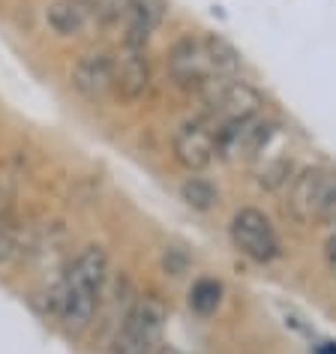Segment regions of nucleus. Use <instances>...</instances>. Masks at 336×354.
I'll return each mask as SVG.
<instances>
[{"instance_id": "nucleus-12", "label": "nucleus", "mask_w": 336, "mask_h": 354, "mask_svg": "<svg viewBox=\"0 0 336 354\" xmlns=\"http://www.w3.org/2000/svg\"><path fill=\"white\" fill-rule=\"evenodd\" d=\"M87 19H91V12H87L84 0H55L46 6V24L57 37H78Z\"/></svg>"}, {"instance_id": "nucleus-21", "label": "nucleus", "mask_w": 336, "mask_h": 354, "mask_svg": "<svg viewBox=\"0 0 336 354\" xmlns=\"http://www.w3.org/2000/svg\"><path fill=\"white\" fill-rule=\"evenodd\" d=\"M156 354H187V351H180L178 345H171V342H162V345L156 348Z\"/></svg>"}, {"instance_id": "nucleus-4", "label": "nucleus", "mask_w": 336, "mask_h": 354, "mask_svg": "<svg viewBox=\"0 0 336 354\" xmlns=\"http://www.w3.org/2000/svg\"><path fill=\"white\" fill-rule=\"evenodd\" d=\"M198 100L207 109V120L214 127H225V123L252 118L261 114V93L255 91L250 82H243L241 75H216L205 91L198 93Z\"/></svg>"}, {"instance_id": "nucleus-3", "label": "nucleus", "mask_w": 336, "mask_h": 354, "mask_svg": "<svg viewBox=\"0 0 336 354\" xmlns=\"http://www.w3.org/2000/svg\"><path fill=\"white\" fill-rule=\"evenodd\" d=\"M165 304L156 295H138L127 322L111 336L105 354H156L165 330Z\"/></svg>"}, {"instance_id": "nucleus-6", "label": "nucleus", "mask_w": 336, "mask_h": 354, "mask_svg": "<svg viewBox=\"0 0 336 354\" xmlns=\"http://www.w3.org/2000/svg\"><path fill=\"white\" fill-rule=\"evenodd\" d=\"M228 237H232L234 250L255 264H270L282 255V243H279L277 228H273L270 219L255 207L237 210L232 225H228Z\"/></svg>"}, {"instance_id": "nucleus-16", "label": "nucleus", "mask_w": 336, "mask_h": 354, "mask_svg": "<svg viewBox=\"0 0 336 354\" xmlns=\"http://www.w3.org/2000/svg\"><path fill=\"white\" fill-rule=\"evenodd\" d=\"M84 6H87V12H91L96 21L114 24V21H120L123 15H127L129 0H84Z\"/></svg>"}, {"instance_id": "nucleus-5", "label": "nucleus", "mask_w": 336, "mask_h": 354, "mask_svg": "<svg viewBox=\"0 0 336 354\" xmlns=\"http://www.w3.org/2000/svg\"><path fill=\"white\" fill-rule=\"evenodd\" d=\"M165 69H168V78H171L174 87L189 91L196 96L205 91L216 75H223L214 55H210L207 39H198V37H192V33L189 37H180L171 48H168Z\"/></svg>"}, {"instance_id": "nucleus-1", "label": "nucleus", "mask_w": 336, "mask_h": 354, "mask_svg": "<svg viewBox=\"0 0 336 354\" xmlns=\"http://www.w3.org/2000/svg\"><path fill=\"white\" fill-rule=\"evenodd\" d=\"M109 282V252L102 246H84L69 261L55 288V315L69 336L91 330L100 313V297Z\"/></svg>"}, {"instance_id": "nucleus-18", "label": "nucleus", "mask_w": 336, "mask_h": 354, "mask_svg": "<svg viewBox=\"0 0 336 354\" xmlns=\"http://www.w3.org/2000/svg\"><path fill=\"white\" fill-rule=\"evenodd\" d=\"M162 268L171 273V277H180V273L187 270V255L171 246V250H165V255H162Z\"/></svg>"}, {"instance_id": "nucleus-13", "label": "nucleus", "mask_w": 336, "mask_h": 354, "mask_svg": "<svg viewBox=\"0 0 336 354\" xmlns=\"http://www.w3.org/2000/svg\"><path fill=\"white\" fill-rule=\"evenodd\" d=\"M180 196H183V201H187L192 210H198V214H207V210H214L216 201H219L216 187L207 180V177H201V174H189L187 180H183Z\"/></svg>"}, {"instance_id": "nucleus-17", "label": "nucleus", "mask_w": 336, "mask_h": 354, "mask_svg": "<svg viewBox=\"0 0 336 354\" xmlns=\"http://www.w3.org/2000/svg\"><path fill=\"white\" fill-rule=\"evenodd\" d=\"M15 252V225H12V216H3L0 219V264L10 261Z\"/></svg>"}, {"instance_id": "nucleus-10", "label": "nucleus", "mask_w": 336, "mask_h": 354, "mask_svg": "<svg viewBox=\"0 0 336 354\" xmlns=\"http://www.w3.org/2000/svg\"><path fill=\"white\" fill-rule=\"evenodd\" d=\"M114 82H118V96L127 102H138L150 91V64L144 48L123 46L114 55Z\"/></svg>"}, {"instance_id": "nucleus-14", "label": "nucleus", "mask_w": 336, "mask_h": 354, "mask_svg": "<svg viewBox=\"0 0 336 354\" xmlns=\"http://www.w3.org/2000/svg\"><path fill=\"white\" fill-rule=\"evenodd\" d=\"M223 304V286L214 277H201L189 288V309L198 315H214Z\"/></svg>"}, {"instance_id": "nucleus-7", "label": "nucleus", "mask_w": 336, "mask_h": 354, "mask_svg": "<svg viewBox=\"0 0 336 354\" xmlns=\"http://www.w3.org/2000/svg\"><path fill=\"white\" fill-rule=\"evenodd\" d=\"M171 153H174V162L187 168L189 174L205 171V168H210L219 159L216 127L207 118L180 123V129L171 138Z\"/></svg>"}, {"instance_id": "nucleus-9", "label": "nucleus", "mask_w": 336, "mask_h": 354, "mask_svg": "<svg viewBox=\"0 0 336 354\" xmlns=\"http://www.w3.org/2000/svg\"><path fill=\"white\" fill-rule=\"evenodd\" d=\"M73 87L91 102H102L105 96L118 93L114 55H109V51H87V55H82L73 66Z\"/></svg>"}, {"instance_id": "nucleus-15", "label": "nucleus", "mask_w": 336, "mask_h": 354, "mask_svg": "<svg viewBox=\"0 0 336 354\" xmlns=\"http://www.w3.org/2000/svg\"><path fill=\"white\" fill-rule=\"evenodd\" d=\"M205 39L210 46V55H214L219 73L223 75H237L241 73V55L234 51V46H228V42L219 39V37H205Z\"/></svg>"}, {"instance_id": "nucleus-19", "label": "nucleus", "mask_w": 336, "mask_h": 354, "mask_svg": "<svg viewBox=\"0 0 336 354\" xmlns=\"http://www.w3.org/2000/svg\"><path fill=\"white\" fill-rule=\"evenodd\" d=\"M10 205H12V174L0 171V219L10 216Z\"/></svg>"}, {"instance_id": "nucleus-8", "label": "nucleus", "mask_w": 336, "mask_h": 354, "mask_svg": "<svg viewBox=\"0 0 336 354\" xmlns=\"http://www.w3.org/2000/svg\"><path fill=\"white\" fill-rule=\"evenodd\" d=\"M277 123L264 120L261 114H252V118L225 123V127H216V138H219V159H228V162H241V159H255V153L261 150V145L270 138V132Z\"/></svg>"}, {"instance_id": "nucleus-2", "label": "nucleus", "mask_w": 336, "mask_h": 354, "mask_svg": "<svg viewBox=\"0 0 336 354\" xmlns=\"http://www.w3.org/2000/svg\"><path fill=\"white\" fill-rule=\"evenodd\" d=\"M286 207L304 225L336 219V171H330V168H306V171L295 174L286 192Z\"/></svg>"}, {"instance_id": "nucleus-11", "label": "nucleus", "mask_w": 336, "mask_h": 354, "mask_svg": "<svg viewBox=\"0 0 336 354\" xmlns=\"http://www.w3.org/2000/svg\"><path fill=\"white\" fill-rule=\"evenodd\" d=\"M165 15H168V0H129V10L123 15V24H127L123 46L144 48L150 37L162 28Z\"/></svg>"}, {"instance_id": "nucleus-22", "label": "nucleus", "mask_w": 336, "mask_h": 354, "mask_svg": "<svg viewBox=\"0 0 336 354\" xmlns=\"http://www.w3.org/2000/svg\"><path fill=\"white\" fill-rule=\"evenodd\" d=\"M315 354H336V342H318Z\"/></svg>"}, {"instance_id": "nucleus-20", "label": "nucleus", "mask_w": 336, "mask_h": 354, "mask_svg": "<svg viewBox=\"0 0 336 354\" xmlns=\"http://www.w3.org/2000/svg\"><path fill=\"white\" fill-rule=\"evenodd\" d=\"M324 261H327V268H330V273L336 277V225H333V232L327 234V243H324Z\"/></svg>"}]
</instances>
